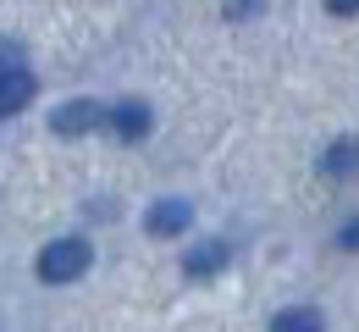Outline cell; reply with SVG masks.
Returning <instances> with one entry per match:
<instances>
[{
  "label": "cell",
  "mask_w": 359,
  "mask_h": 332,
  "mask_svg": "<svg viewBox=\"0 0 359 332\" xmlns=\"http://www.w3.org/2000/svg\"><path fill=\"white\" fill-rule=\"evenodd\" d=\"M34 72L22 67V61H11V67H0V117H11V111H22L28 100H34Z\"/></svg>",
  "instance_id": "cell-5"
},
{
  "label": "cell",
  "mask_w": 359,
  "mask_h": 332,
  "mask_svg": "<svg viewBox=\"0 0 359 332\" xmlns=\"http://www.w3.org/2000/svg\"><path fill=\"white\" fill-rule=\"evenodd\" d=\"M271 332H326V321H320V310H310V305H287V310L271 316Z\"/></svg>",
  "instance_id": "cell-8"
},
{
  "label": "cell",
  "mask_w": 359,
  "mask_h": 332,
  "mask_svg": "<svg viewBox=\"0 0 359 332\" xmlns=\"http://www.w3.org/2000/svg\"><path fill=\"white\" fill-rule=\"evenodd\" d=\"M89 260H94V249L83 238H55V244L39 249V277L45 283H78L89 272Z\"/></svg>",
  "instance_id": "cell-1"
},
{
  "label": "cell",
  "mask_w": 359,
  "mask_h": 332,
  "mask_svg": "<svg viewBox=\"0 0 359 332\" xmlns=\"http://www.w3.org/2000/svg\"><path fill=\"white\" fill-rule=\"evenodd\" d=\"M188 222H194V205L188 199H161V205H149L144 233L149 238H177V233H188Z\"/></svg>",
  "instance_id": "cell-4"
},
{
  "label": "cell",
  "mask_w": 359,
  "mask_h": 332,
  "mask_svg": "<svg viewBox=\"0 0 359 332\" xmlns=\"http://www.w3.org/2000/svg\"><path fill=\"white\" fill-rule=\"evenodd\" d=\"M332 17H359V0H326Z\"/></svg>",
  "instance_id": "cell-10"
},
{
  "label": "cell",
  "mask_w": 359,
  "mask_h": 332,
  "mask_svg": "<svg viewBox=\"0 0 359 332\" xmlns=\"http://www.w3.org/2000/svg\"><path fill=\"white\" fill-rule=\"evenodd\" d=\"M337 249H359V216L343 227V233H337Z\"/></svg>",
  "instance_id": "cell-9"
},
{
  "label": "cell",
  "mask_w": 359,
  "mask_h": 332,
  "mask_svg": "<svg viewBox=\"0 0 359 332\" xmlns=\"http://www.w3.org/2000/svg\"><path fill=\"white\" fill-rule=\"evenodd\" d=\"M226 260H232V249H226L222 238H205L199 249H188V255H182V272H188V277H216Z\"/></svg>",
  "instance_id": "cell-6"
},
{
  "label": "cell",
  "mask_w": 359,
  "mask_h": 332,
  "mask_svg": "<svg viewBox=\"0 0 359 332\" xmlns=\"http://www.w3.org/2000/svg\"><path fill=\"white\" fill-rule=\"evenodd\" d=\"M50 128H55L61 139H78V133H94V128H105V105H100V100H67V105H55Z\"/></svg>",
  "instance_id": "cell-2"
},
{
  "label": "cell",
  "mask_w": 359,
  "mask_h": 332,
  "mask_svg": "<svg viewBox=\"0 0 359 332\" xmlns=\"http://www.w3.org/2000/svg\"><path fill=\"white\" fill-rule=\"evenodd\" d=\"M320 172H326V178H354L359 172V139H337L320 155Z\"/></svg>",
  "instance_id": "cell-7"
},
{
  "label": "cell",
  "mask_w": 359,
  "mask_h": 332,
  "mask_svg": "<svg viewBox=\"0 0 359 332\" xmlns=\"http://www.w3.org/2000/svg\"><path fill=\"white\" fill-rule=\"evenodd\" d=\"M260 0H226V17H255Z\"/></svg>",
  "instance_id": "cell-11"
},
{
  "label": "cell",
  "mask_w": 359,
  "mask_h": 332,
  "mask_svg": "<svg viewBox=\"0 0 359 332\" xmlns=\"http://www.w3.org/2000/svg\"><path fill=\"white\" fill-rule=\"evenodd\" d=\"M105 128L116 133V139H128V144H138L149 128H155V117H149V105L144 100H116L111 111H105Z\"/></svg>",
  "instance_id": "cell-3"
}]
</instances>
